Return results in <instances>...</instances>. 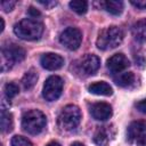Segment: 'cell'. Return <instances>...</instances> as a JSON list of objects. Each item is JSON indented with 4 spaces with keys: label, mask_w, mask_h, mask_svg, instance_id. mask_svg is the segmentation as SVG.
I'll return each mask as SVG.
<instances>
[{
    "label": "cell",
    "mask_w": 146,
    "mask_h": 146,
    "mask_svg": "<svg viewBox=\"0 0 146 146\" xmlns=\"http://www.w3.org/2000/svg\"><path fill=\"white\" fill-rule=\"evenodd\" d=\"M70 8L75 11L76 14L79 15H82V14H86L87 10H88V2L87 1H81V0H74V1H71L68 3Z\"/></svg>",
    "instance_id": "20"
},
{
    "label": "cell",
    "mask_w": 146,
    "mask_h": 146,
    "mask_svg": "<svg viewBox=\"0 0 146 146\" xmlns=\"http://www.w3.org/2000/svg\"><path fill=\"white\" fill-rule=\"evenodd\" d=\"M40 64L43 68L48 71H55V70H59L64 65V58L57 54L47 52L41 56Z\"/></svg>",
    "instance_id": "10"
},
{
    "label": "cell",
    "mask_w": 146,
    "mask_h": 146,
    "mask_svg": "<svg viewBox=\"0 0 146 146\" xmlns=\"http://www.w3.org/2000/svg\"><path fill=\"white\" fill-rule=\"evenodd\" d=\"M0 124H1V130L2 132H10L14 127V121H13V115L9 111L2 107L1 110V116H0Z\"/></svg>",
    "instance_id": "16"
},
{
    "label": "cell",
    "mask_w": 146,
    "mask_h": 146,
    "mask_svg": "<svg viewBox=\"0 0 146 146\" xmlns=\"http://www.w3.org/2000/svg\"><path fill=\"white\" fill-rule=\"evenodd\" d=\"M71 146H86V145H83L82 143H79V141H74Z\"/></svg>",
    "instance_id": "31"
},
{
    "label": "cell",
    "mask_w": 146,
    "mask_h": 146,
    "mask_svg": "<svg viewBox=\"0 0 146 146\" xmlns=\"http://www.w3.org/2000/svg\"><path fill=\"white\" fill-rule=\"evenodd\" d=\"M14 65V60H11L10 58H8L5 54L1 52V71L2 72H6V71H9Z\"/></svg>",
    "instance_id": "23"
},
{
    "label": "cell",
    "mask_w": 146,
    "mask_h": 146,
    "mask_svg": "<svg viewBox=\"0 0 146 146\" xmlns=\"http://www.w3.org/2000/svg\"><path fill=\"white\" fill-rule=\"evenodd\" d=\"M46 116L39 110H30L23 114L22 117V128L25 132L30 135L40 133L46 125Z\"/></svg>",
    "instance_id": "3"
},
{
    "label": "cell",
    "mask_w": 146,
    "mask_h": 146,
    "mask_svg": "<svg viewBox=\"0 0 146 146\" xmlns=\"http://www.w3.org/2000/svg\"><path fill=\"white\" fill-rule=\"evenodd\" d=\"M27 13H29V15H30L31 18H36V17H39V16L41 15L40 11H39L38 9H35L34 7H30L29 10H27Z\"/></svg>",
    "instance_id": "27"
},
{
    "label": "cell",
    "mask_w": 146,
    "mask_h": 146,
    "mask_svg": "<svg viewBox=\"0 0 146 146\" xmlns=\"http://www.w3.org/2000/svg\"><path fill=\"white\" fill-rule=\"evenodd\" d=\"M82 41V33L76 27H67L59 35V42L68 50H76Z\"/></svg>",
    "instance_id": "6"
},
{
    "label": "cell",
    "mask_w": 146,
    "mask_h": 146,
    "mask_svg": "<svg viewBox=\"0 0 146 146\" xmlns=\"http://www.w3.org/2000/svg\"><path fill=\"white\" fill-rule=\"evenodd\" d=\"M114 82L120 87H130L135 82V74L132 72H123L117 73V75L114 76Z\"/></svg>",
    "instance_id": "17"
},
{
    "label": "cell",
    "mask_w": 146,
    "mask_h": 146,
    "mask_svg": "<svg viewBox=\"0 0 146 146\" xmlns=\"http://www.w3.org/2000/svg\"><path fill=\"white\" fill-rule=\"evenodd\" d=\"M130 3L138 9H146V0H131Z\"/></svg>",
    "instance_id": "25"
},
{
    "label": "cell",
    "mask_w": 146,
    "mask_h": 146,
    "mask_svg": "<svg viewBox=\"0 0 146 146\" xmlns=\"http://www.w3.org/2000/svg\"><path fill=\"white\" fill-rule=\"evenodd\" d=\"M105 10L112 15H120L123 10V2L119 0H107L103 2Z\"/></svg>",
    "instance_id": "19"
},
{
    "label": "cell",
    "mask_w": 146,
    "mask_h": 146,
    "mask_svg": "<svg viewBox=\"0 0 146 146\" xmlns=\"http://www.w3.org/2000/svg\"><path fill=\"white\" fill-rule=\"evenodd\" d=\"M80 121H81V111L76 105L73 104L63 107L57 119L58 127L65 131H71L75 129L80 124Z\"/></svg>",
    "instance_id": "4"
},
{
    "label": "cell",
    "mask_w": 146,
    "mask_h": 146,
    "mask_svg": "<svg viewBox=\"0 0 146 146\" xmlns=\"http://www.w3.org/2000/svg\"><path fill=\"white\" fill-rule=\"evenodd\" d=\"M16 5V1H11V0H5L1 1V8L3 9V11H10Z\"/></svg>",
    "instance_id": "24"
},
{
    "label": "cell",
    "mask_w": 146,
    "mask_h": 146,
    "mask_svg": "<svg viewBox=\"0 0 146 146\" xmlns=\"http://www.w3.org/2000/svg\"><path fill=\"white\" fill-rule=\"evenodd\" d=\"M136 107H137V110L139 112L146 114V98L140 100V102H138V103H136Z\"/></svg>",
    "instance_id": "26"
},
{
    "label": "cell",
    "mask_w": 146,
    "mask_h": 146,
    "mask_svg": "<svg viewBox=\"0 0 146 146\" xmlns=\"http://www.w3.org/2000/svg\"><path fill=\"white\" fill-rule=\"evenodd\" d=\"M62 91H63V80L57 75H51L46 80L43 84L42 96L44 97L46 100L54 102L60 97Z\"/></svg>",
    "instance_id": "5"
},
{
    "label": "cell",
    "mask_w": 146,
    "mask_h": 146,
    "mask_svg": "<svg viewBox=\"0 0 146 146\" xmlns=\"http://www.w3.org/2000/svg\"><path fill=\"white\" fill-rule=\"evenodd\" d=\"M100 66V59L96 55L88 54L83 56L78 64L79 71L84 75H92L95 74Z\"/></svg>",
    "instance_id": "7"
},
{
    "label": "cell",
    "mask_w": 146,
    "mask_h": 146,
    "mask_svg": "<svg viewBox=\"0 0 146 146\" xmlns=\"http://www.w3.org/2000/svg\"><path fill=\"white\" fill-rule=\"evenodd\" d=\"M46 146H62L59 143H57V141H50L49 144H47Z\"/></svg>",
    "instance_id": "30"
},
{
    "label": "cell",
    "mask_w": 146,
    "mask_h": 146,
    "mask_svg": "<svg viewBox=\"0 0 146 146\" xmlns=\"http://www.w3.org/2000/svg\"><path fill=\"white\" fill-rule=\"evenodd\" d=\"M88 90H89V92H91L94 95H99V96H111L113 92L112 87L104 81L91 83L89 86Z\"/></svg>",
    "instance_id": "15"
},
{
    "label": "cell",
    "mask_w": 146,
    "mask_h": 146,
    "mask_svg": "<svg viewBox=\"0 0 146 146\" xmlns=\"http://www.w3.org/2000/svg\"><path fill=\"white\" fill-rule=\"evenodd\" d=\"M129 65H130V62L123 54H115L111 56L106 63L108 71L112 73H121L123 70L128 68Z\"/></svg>",
    "instance_id": "9"
},
{
    "label": "cell",
    "mask_w": 146,
    "mask_h": 146,
    "mask_svg": "<svg viewBox=\"0 0 146 146\" xmlns=\"http://www.w3.org/2000/svg\"><path fill=\"white\" fill-rule=\"evenodd\" d=\"M146 132V121L145 120H138L133 121L129 124L127 129V138L129 141L138 140Z\"/></svg>",
    "instance_id": "12"
},
{
    "label": "cell",
    "mask_w": 146,
    "mask_h": 146,
    "mask_svg": "<svg viewBox=\"0 0 146 146\" xmlns=\"http://www.w3.org/2000/svg\"><path fill=\"white\" fill-rule=\"evenodd\" d=\"M39 3H41L42 6H44L47 8H51V7H54V6L57 5L56 1H39Z\"/></svg>",
    "instance_id": "28"
},
{
    "label": "cell",
    "mask_w": 146,
    "mask_h": 146,
    "mask_svg": "<svg viewBox=\"0 0 146 146\" xmlns=\"http://www.w3.org/2000/svg\"><path fill=\"white\" fill-rule=\"evenodd\" d=\"M14 33L22 40H38L43 33V24L34 18H24L15 24Z\"/></svg>",
    "instance_id": "1"
},
{
    "label": "cell",
    "mask_w": 146,
    "mask_h": 146,
    "mask_svg": "<svg viewBox=\"0 0 146 146\" xmlns=\"http://www.w3.org/2000/svg\"><path fill=\"white\" fill-rule=\"evenodd\" d=\"M137 144H138V146H146V133L143 135V136L137 140Z\"/></svg>",
    "instance_id": "29"
},
{
    "label": "cell",
    "mask_w": 146,
    "mask_h": 146,
    "mask_svg": "<svg viewBox=\"0 0 146 146\" xmlns=\"http://www.w3.org/2000/svg\"><path fill=\"white\" fill-rule=\"evenodd\" d=\"M131 33L136 41L145 42L146 41V18H143V19L136 22L132 25Z\"/></svg>",
    "instance_id": "14"
},
{
    "label": "cell",
    "mask_w": 146,
    "mask_h": 146,
    "mask_svg": "<svg viewBox=\"0 0 146 146\" xmlns=\"http://www.w3.org/2000/svg\"><path fill=\"white\" fill-rule=\"evenodd\" d=\"M10 144L11 146H32V143L23 136H14Z\"/></svg>",
    "instance_id": "22"
},
{
    "label": "cell",
    "mask_w": 146,
    "mask_h": 146,
    "mask_svg": "<svg viewBox=\"0 0 146 146\" xmlns=\"http://www.w3.org/2000/svg\"><path fill=\"white\" fill-rule=\"evenodd\" d=\"M0 21H1V29H0V31L2 32L3 29H5V22H3V18H0Z\"/></svg>",
    "instance_id": "32"
},
{
    "label": "cell",
    "mask_w": 146,
    "mask_h": 146,
    "mask_svg": "<svg viewBox=\"0 0 146 146\" xmlns=\"http://www.w3.org/2000/svg\"><path fill=\"white\" fill-rule=\"evenodd\" d=\"M123 40V32L117 26H108L103 29L97 36L96 46L100 50H110L116 48Z\"/></svg>",
    "instance_id": "2"
},
{
    "label": "cell",
    "mask_w": 146,
    "mask_h": 146,
    "mask_svg": "<svg viewBox=\"0 0 146 146\" xmlns=\"http://www.w3.org/2000/svg\"><path fill=\"white\" fill-rule=\"evenodd\" d=\"M36 81H38V73H36V71L34 68H30L24 74V76L22 79V84H23L25 90H30V89H32L35 86Z\"/></svg>",
    "instance_id": "18"
},
{
    "label": "cell",
    "mask_w": 146,
    "mask_h": 146,
    "mask_svg": "<svg viewBox=\"0 0 146 146\" xmlns=\"http://www.w3.org/2000/svg\"><path fill=\"white\" fill-rule=\"evenodd\" d=\"M1 52L5 54L11 60H14V63L15 62H22L25 58V50L22 47L15 44V43L3 46L2 49H1Z\"/></svg>",
    "instance_id": "13"
},
{
    "label": "cell",
    "mask_w": 146,
    "mask_h": 146,
    "mask_svg": "<svg viewBox=\"0 0 146 146\" xmlns=\"http://www.w3.org/2000/svg\"><path fill=\"white\" fill-rule=\"evenodd\" d=\"M115 135L113 125H102L94 133V141L98 146H107Z\"/></svg>",
    "instance_id": "8"
},
{
    "label": "cell",
    "mask_w": 146,
    "mask_h": 146,
    "mask_svg": "<svg viewBox=\"0 0 146 146\" xmlns=\"http://www.w3.org/2000/svg\"><path fill=\"white\" fill-rule=\"evenodd\" d=\"M90 114L95 120L105 121L112 116V107L110 104L104 102L95 103L90 107Z\"/></svg>",
    "instance_id": "11"
},
{
    "label": "cell",
    "mask_w": 146,
    "mask_h": 146,
    "mask_svg": "<svg viewBox=\"0 0 146 146\" xmlns=\"http://www.w3.org/2000/svg\"><path fill=\"white\" fill-rule=\"evenodd\" d=\"M5 96L8 98V99H11V98H14L15 96H17L18 95V92H19V88H18V86L16 84V83H14V82H9V83H7L6 86H5Z\"/></svg>",
    "instance_id": "21"
}]
</instances>
